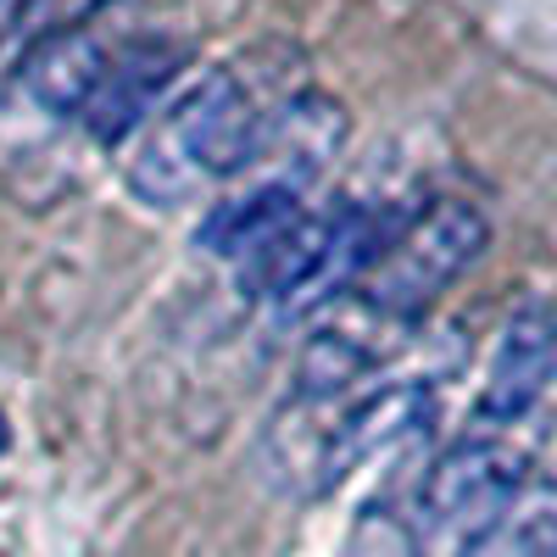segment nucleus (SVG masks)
<instances>
[{
    "mask_svg": "<svg viewBox=\"0 0 557 557\" xmlns=\"http://www.w3.org/2000/svg\"><path fill=\"white\" fill-rule=\"evenodd\" d=\"M307 57L285 39H262L235 62L196 78L178 101H168L128 151V190L151 207H184L212 184H228L251 168L268 128L296 96Z\"/></svg>",
    "mask_w": 557,
    "mask_h": 557,
    "instance_id": "nucleus-1",
    "label": "nucleus"
},
{
    "mask_svg": "<svg viewBox=\"0 0 557 557\" xmlns=\"http://www.w3.org/2000/svg\"><path fill=\"white\" fill-rule=\"evenodd\" d=\"M530 485V451L496 430H474L435 457L412 502V557H469L474 541Z\"/></svg>",
    "mask_w": 557,
    "mask_h": 557,
    "instance_id": "nucleus-5",
    "label": "nucleus"
},
{
    "mask_svg": "<svg viewBox=\"0 0 557 557\" xmlns=\"http://www.w3.org/2000/svg\"><path fill=\"white\" fill-rule=\"evenodd\" d=\"M184 62H190V39H178V34H139V39L117 45L101 89L78 112L84 134L96 146H123L128 134H139L162 112V96L184 73Z\"/></svg>",
    "mask_w": 557,
    "mask_h": 557,
    "instance_id": "nucleus-8",
    "label": "nucleus"
},
{
    "mask_svg": "<svg viewBox=\"0 0 557 557\" xmlns=\"http://www.w3.org/2000/svg\"><path fill=\"white\" fill-rule=\"evenodd\" d=\"M112 7L117 0H0V51H7V62H17L34 39L96 23Z\"/></svg>",
    "mask_w": 557,
    "mask_h": 557,
    "instance_id": "nucleus-10",
    "label": "nucleus"
},
{
    "mask_svg": "<svg viewBox=\"0 0 557 557\" xmlns=\"http://www.w3.org/2000/svg\"><path fill=\"white\" fill-rule=\"evenodd\" d=\"M485 246H491L485 212L462 196H435L412 218H401V228L380 251V262L368 268L346 296H357L374 318H385V323L412 335L418 323H424V312L485 257Z\"/></svg>",
    "mask_w": 557,
    "mask_h": 557,
    "instance_id": "nucleus-4",
    "label": "nucleus"
},
{
    "mask_svg": "<svg viewBox=\"0 0 557 557\" xmlns=\"http://www.w3.org/2000/svg\"><path fill=\"white\" fill-rule=\"evenodd\" d=\"M107 17V12H101ZM96 23H78V28H57V34H45L34 39L28 51L12 62V84H7V101L34 117L39 128H62L73 123L89 96L101 89L112 57H117V39Z\"/></svg>",
    "mask_w": 557,
    "mask_h": 557,
    "instance_id": "nucleus-6",
    "label": "nucleus"
},
{
    "mask_svg": "<svg viewBox=\"0 0 557 557\" xmlns=\"http://www.w3.org/2000/svg\"><path fill=\"white\" fill-rule=\"evenodd\" d=\"M12 446V430H7V412H0V451H7Z\"/></svg>",
    "mask_w": 557,
    "mask_h": 557,
    "instance_id": "nucleus-11",
    "label": "nucleus"
},
{
    "mask_svg": "<svg viewBox=\"0 0 557 557\" xmlns=\"http://www.w3.org/2000/svg\"><path fill=\"white\" fill-rule=\"evenodd\" d=\"M469 557H557V480H530Z\"/></svg>",
    "mask_w": 557,
    "mask_h": 557,
    "instance_id": "nucleus-9",
    "label": "nucleus"
},
{
    "mask_svg": "<svg viewBox=\"0 0 557 557\" xmlns=\"http://www.w3.org/2000/svg\"><path fill=\"white\" fill-rule=\"evenodd\" d=\"M435 412L430 380H368L341 401H285L262 430V474L296 502L330 496L362 462L418 435Z\"/></svg>",
    "mask_w": 557,
    "mask_h": 557,
    "instance_id": "nucleus-2",
    "label": "nucleus"
},
{
    "mask_svg": "<svg viewBox=\"0 0 557 557\" xmlns=\"http://www.w3.org/2000/svg\"><path fill=\"white\" fill-rule=\"evenodd\" d=\"M557 380V307L546 296H524L502 323V341L485 368V391H480V430H519L524 418L541 407V396Z\"/></svg>",
    "mask_w": 557,
    "mask_h": 557,
    "instance_id": "nucleus-7",
    "label": "nucleus"
},
{
    "mask_svg": "<svg viewBox=\"0 0 557 557\" xmlns=\"http://www.w3.org/2000/svg\"><path fill=\"white\" fill-rule=\"evenodd\" d=\"M346 107L330 89H296L278 112V123L268 128L262 151L251 157V168L235 178V190H223L212 201V212L196 228V246L218 262H246L257 257L273 235L307 212L312 184L330 173V162L346 146Z\"/></svg>",
    "mask_w": 557,
    "mask_h": 557,
    "instance_id": "nucleus-3",
    "label": "nucleus"
}]
</instances>
